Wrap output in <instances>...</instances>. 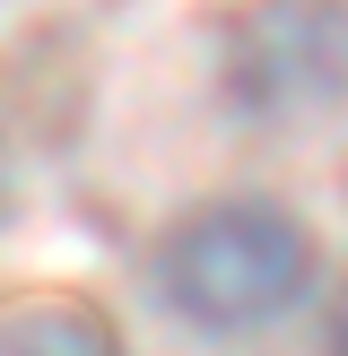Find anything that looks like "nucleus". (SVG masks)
<instances>
[{
  "instance_id": "20e7f679",
  "label": "nucleus",
  "mask_w": 348,
  "mask_h": 356,
  "mask_svg": "<svg viewBox=\"0 0 348 356\" xmlns=\"http://www.w3.org/2000/svg\"><path fill=\"white\" fill-rule=\"evenodd\" d=\"M322 356H348V296L331 305V322H322Z\"/></svg>"
},
{
  "instance_id": "f03ea898",
  "label": "nucleus",
  "mask_w": 348,
  "mask_h": 356,
  "mask_svg": "<svg viewBox=\"0 0 348 356\" xmlns=\"http://www.w3.org/2000/svg\"><path fill=\"white\" fill-rule=\"evenodd\" d=\"M226 87L244 113H313L348 96V17L331 0H270L235 26Z\"/></svg>"
},
{
  "instance_id": "f257e3e1",
  "label": "nucleus",
  "mask_w": 348,
  "mask_h": 356,
  "mask_svg": "<svg viewBox=\"0 0 348 356\" xmlns=\"http://www.w3.org/2000/svg\"><path fill=\"white\" fill-rule=\"evenodd\" d=\"M313 235L296 209L278 200H209L157 252V296L174 305V322H191L200 339H253V330L287 322L313 296Z\"/></svg>"
},
{
  "instance_id": "7ed1b4c3",
  "label": "nucleus",
  "mask_w": 348,
  "mask_h": 356,
  "mask_svg": "<svg viewBox=\"0 0 348 356\" xmlns=\"http://www.w3.org/2000/svg\"><path fill=\"white\" fill-rule=\"evenodd\" d=\"M0 356H131V348L79 296H9L0 305Z\"/></svg>"
}]
</instances>
